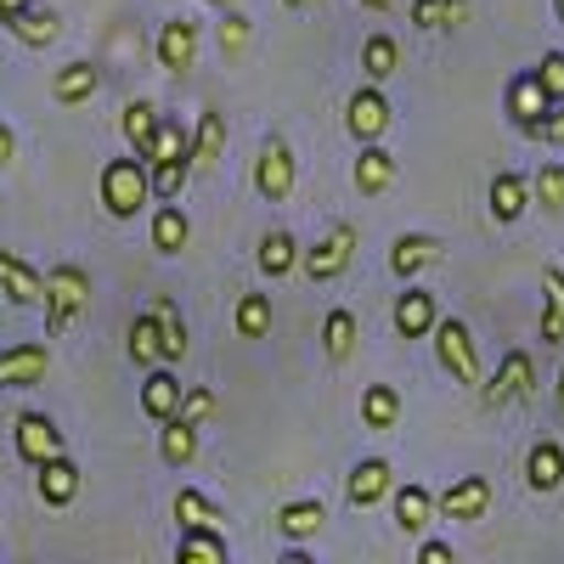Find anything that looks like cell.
Instances as JSON below:
<instances>
[{
    "label": "cell",
    "mask_w": 564,
    "mask_h": 564,
    "mask_svg": "<svg viewBox=\"0 0 564 564\" xmlns=\"http://www.w3.org/2000/svg\"><path fill=\"white\" fill-rule=\"evenodd\" d=\"M40 305H45V339H57L74 316L90 311V276H85L79 265H68V260L52 265V271H45V294H40Z\"/></svg>",
    "instance_id": "1"
},
{
    "label": "cell",
    "mask_w": 564,
    "mask_h": 564,
    "mask_svg": "<svg viewBox=\"0 0 564 564\" xmlns=\"http://www.w3.org/2000/svg\"><path fill=\"white\" fill-rule=\"evenodd\" d=\"M153 198V181H148V159H108L102 170V204L113 220H135Z\"/></svg>",
    "instance_id": "2"
},
{
    "label": "cell",
    "mask_w": 564,
    "mask_h": 564,
    "mask_svg": "<svg viewBox=\"0 0 564 564\" xmlns=\"http://www.w3.org/2000/svg\"><path fill=\"white\" fill-rule=\"evenodd\" d=\"M475 390H480V401H486L491 412L531 401V395H536V361H531V350H508L502 367L491 372V379H480Z\"/></svg>",
    "instance_id": "3"
},
{
    "label": "cell",
    "mask_w": 564,
    "mask_h": 564,
    "mask_svg": "<svg viewBox=\"0 0 564 564\" xmlns=\"http://www.w3.org/2000/svg\"><path fill=\"white\" fill-rule=\"evenodd\" d=\"M430 334H435V356H441V367L452 372L457 384L475 390V384L486 379V372H480V350H475V334H468V322H457V316H446V322H441V316H435Z\"/></svg>",
    "instance_id": "4"
},
{
    "label": "cell",
    "mask_w": 564,
    "mask_h": 564,
    "mask_svg": "<svg viewBox=\"0 0 564 564\" xmlns=\"http://www.w3.org/2000/svg\"><path fill=\"white\" fill-rule=\"evenodd\" d=\"M294 181H300L294 148H289L282 135H265V148H260V159H254V193H260L265 204H289V198H294Z\"/></svg>",
    "instance_id": "5"
},
{
    "label": "cell",
    "mask_w": 564,
    "mask_h": 564,
    "mask_svg": "<svg viewBox=\"0 0 564 564\" xmlns=\"http://www.w3.org/2000/svg\"><path fill=\"white\" fill-rule=\"evenodd\" d=\"M356 243H361V231L350 226V220H339L327 238H316L305 254H300V265H305V276L311 282H334V276H345L350 271V254H356Z\"/></svg>",
    "instance_id": "6"
},
{
    "label": "cell",
    "mask_w": 564,
    "mask_h": 564,
    "mask_svg": "<svg viewBox=\"0 0 564 564\" xmlns=\"http://www.w3.org/2000/svg\"><path fill=\"white\" fill-rule=\"evenodd\" d=\"M390 124H395V113H390V102H384L379 85L350 90V102H345V130H350L356 141H384Z\"/></svg>",
    "instance_id": "7"
},
{
    "label": "cell",
    "mask_w": 564,
    "mask_h": 564,
    "mask_svg": "<svg viewBox=\"0 0 564 564\" xmlns=\"http://www.w3.org/2000/svg\"><path fill=\"white\" fill-rule=\"evenodd\" d=\"M45 372H52V345L29 339V345L0 350V390H29V384L45 379Z\"/></svg>",
    "instance_id": "8"
},
{
    "label": "cell",
    "mask_w": 564,
    "mask_h": 564,
    "mask_svg": "<svg viewBox=\"0 0 564 564\" xmlns=\"http://www.w3.org/2000/svg\"><path fill=\"white\" fill-rule=\"evenodd\" d=\"M441 260H446V243L435 238V231H401L395 249H390V271H395L401 282L423 276V271L441 265Z\"/></svg>",
    "instance_id": "9"
},
{
    "label": "cell",
    "mask_w": 564,
    "mask_h": 564,
    "mask_svg": "<svg viewBox=\"0 0 564 564\" xmlns=\"http://www.w3.org/2000/svg\"><path fill=\"white\" fill-rule=\"evenodd\" d=\"M395 175H401V164H395V153L384 148V141H361L356 170H350L356 193L361 198H379V193H390V186H395Z\"/></svg>",
    "instance_id": "10"
},
{
    "label": "cell",
    "mask_w": 564,
    "mask_h": 564,
    "mask_svg": "<svg viewBox=\"0 0 564 564\" xmlns=\"http://www.w3.org/2000/svg\"><path fill=\"white\" fill-rule=\"evenodd\" d=\"M435 508L446 513V520H457V525H475V520H486V508H491V480L486 475H463L457 486L441 491Z\"/></svg>",
    "instance_id": "11"
},
{
    "label": "cell",
    "mask_w": 564,
    "mask_h": 564,
    "mask_svg": "<svg viewBox=\"0 0 564 564\" xmlns=\"http://www.w3.org/2000/svg\"><path fill=\"white\" fill-rule=\"evenodd\" d=\"M159 68H170V74H186L198 63V23L193 18H170L164 29H159Z\"/></svg>",
    "instance_id": "12"
},
{
    "label": "cell",
    "mask_w": 564,
    "mask_h": 564,
    "mask_svg": "<svg viewBox=\"0 0 564 564\" xmlns=\"http://www.w3.org/2000/svg\"><path fill=\"white\" fill-rule=\"evenodd\" d=\"M34 468H40L34 491H40V502H45V508H68V502L79 497V463H74L68 452L45 457V463H34Z\"/></svg>",
    "instance_id": "13"
},
{
    "label": "cell",
    "mask_w": 564,
    "mask_h": 564,
    "mask_svg": "<svg viewBox=\"0 0 564 564\" xmlns=\"http://www.w3.org/2000/svg\"><path fill=\"white\" fill-rule=\"evenodd\" d=\"M390 486H395V468L384 457H361L345 480V497H350V508H372L379 497H390Z\"/></svg>",
    "instance_id": "14"
},
{
    "label": "cell",
    "mask_w": 564,
    "mask_h": 564,
    "mask_svg": "<svg viewBox=\"0 0 564 564\" xmlns=\"http://www.w3.org/2000/svg\"><path fill=\"white\" fill-rule=\"evenodd\" d=\"M63 452V430L45 412H23L18 417V457L23 463H45V457H57Z\"/></svg>",
    "instance_id": "15"
},
{
    "label": "cell",
    "mask_w": 564,
    "mask_h": 564,
    "mask_svg": "<svg viewBox=\"0 0 564 564\" xmlns=\"http://www.w3.org/2000/svg\"><path fill=\"white\" fill-rule=\"evenodd\" d=\"M547 108H553V97L542 90L536 68H525V74H513V79H508V119H513V130H525V124L542 119Z\"/></svg>",
    "instance_id": "16"
},
{
    "label": "cell",
    "mask_w": 564,
    "mask_h": 564,
    "mask_svg": "<svg viewBox=\"0 0 564 564\" xmlns=\"http://www.w3.org/2000/svg\"><path fill=\"white\" fill-rule=\"evenodd\" d=\"M525 209H531V181L520 170H497L491 175V220L497 226H513Z\"/></svg>",
    "instance_id": "17"
},
{
    "label": "cell",
    "mask_w": 564,
    "mask_h": 564,
    "mask_svg": "<svg viewBox=\"0 0 564 564\" xmlns=\"http://www.w3.org/2000/svg\"><path fill=\"white\" fill-rule=\"evenodd\" d=\"M0 294H7L12 305H40L45 276H40L29 260H18L12 249H0Z\"/></svg>",
    "instance_id": "18"
},
{
    "label": "cell",
    "mask_w": 564,
    "mask_h": 564,
    "mask_svg": "<svg viewBox=\"0 0 564 564\" xmlns=\"http://www.w3.org/2000/svg\"><path fill=\"white\" fill-rule=\"evenodd\" d=\"M525 486H531L536 497H547V491L564 486V446H558V441H536V446L525 452Z\"/></svg>",
    "instance_id": "19"
},
{
    "label": "cell",
    "mask_w": 564,
    "mask_h": 564,
    "mask_svg": "<svg viewBox=\"0 0 564 564\" xmlns=\"http://www.w3.org/2000/svg\"><path fill=\"white\" fill-rule=\"evenodd\" d=\"M0 23H7V29H12V40H23L29 52H45V45H52V40L63 34L57 12H40L34 0H29V7H18L12 18H0Z\"/></svg>",
    "instance_id": "20"
},
{
    "label": "cell",
    "mask_w": 564,
    "mask_h": 564,
    "mask_svg": "<svg viewBox=\"0 0 564 564\" xmlns=\"http://www.w3.org/2000/svg\"><path fill=\"white\" fill-rule=\"evenodd\" d=\"M322 525H327V508L316 497H294L276 508V531L289 542H311V536H322Z\"/></svg>",
    "instance_id": "21"
},
{
    "label": "cell",
    "mask_w": 564,
    "mask_h": 564,
    "mask_svg": "<svg viewBox=\"0 0 564 564\" xmlns=\"http://www.w3.org/2000/svg\"><path fill=\"white\" fill-rule=\"evenodd\" d=\"M186 159H193V170H215L226 159V113L220 108H204L198 135L186 141Z\"/></svg>",
    "instance_id": "22"
},
{
    "label": "cell",
    "mask_w": 564,
    "mask_h": 564,
    "mask_svg": "<svg viewBox=\"0 0 564 564\" xmlns=\"http://www.w3.org/2000/svg\"><path fill=\"white\" fill-rule=\"evenodd\" d=\"M356 339H361V327H356V311L334 305V311L322 316V350H327V361H334V367H345V361L356 356Z\"/></svg>",
    "instance_id": "23"
},
{
    "label": "cell",
    "mask_w": 564,
    "mask_h": 564,
    "mask_svg": "<svg viewBox=\"0 0 564 564\" xmlns=\"http://www.w3.org/2000/svg\"><path fill=\"white\" fill-rule=\"evenodd\" d=\"M435 327V294L430 289H412L406 282V294L395 300V334L401 339H423Z\"/></svg>",
    "instance_id": "24"
},
{
    "label": "cell",
    "mask_w": 564,
    "mask_h": 564,
    "mask_svg": "<svg viewBox=\"0 0 564 564\" xmlns=\"http://www.w3.org/2000/svg\"><path fill=\"white\" fill-rule=\"evenodd\" d=\"M186 243H193V220H186V209H181L175 198H164V204L153 209V249H159V254H181Z\"/></svg>",
    "instance_id": "25"
},
{
    "label": "cell",
    "mask_w": 564,
    "mask_h": 564,
    "mask_svg": "<svg viewBox=\"0 0 564 564\" xmlns=\"http://www.w3.org/2000/svg\"><path fill=\"white\" fill-rule=\"evenodd\" d=\"M390 491H395V525H401L406 536H423V531H430V520H435L430 486H390Z\"/></svg>",
    "instance_id": "26"
},
{
    "label": "cell",
    "mask_w": 564,
    "mask_h": 564,
    "mask_svg": "<svg viewBox=\"0 0 564 564\" xmlns=\"http://www.w3.org/2000/svg\"><path fill=\"white\" fill-rule=\"evenodd\" d=\"M181 390H186V384H181L175 372H170V367L159 361V367L148 372V384H141V412H148L153 423H164V417H170V412L181 406Z\"/></svg>",
    "instance_id": "27"
},
{
    "label": "cell",
    "mask_w": 564,
    "mask_h": 564,
    "mask_svg": "<svg viewBox=\"0 0 564 564\" xmlns=\"http://www.w3.org/2000/svg\"><path fill=\"white\" fill-rule=\"evenodd\" d=\"M175 558L181 564H226V536L220 525H181V542H175Z\"/></svg>",
    "instance_id": "28"
},
{
    "label": "cell",
    "mask_w": 564,
    "mask_h": 564,
    "mask_svg": "<svg viewBox=\"0 0 564 564\" xmlns=\"http://www.w3.org/2000/svg\"><path fill=\"white\" fill-rule=\"evenodd\" d=\"M159 457L170 463V468H186L198 457V423H186V417H164V430H159Z\"/></svg>",
    "instance_id": "29"
},
{
    "label": "cell",
    "mask_w": 564,
    "mask_h": 564,
    "mask_svg": "<svg viewBox=\"0 0 564 564\" xmlns=\"http://www.w3.org/2000/svg\"><path fill=\"white\" fill-rule=\"evenodd\" d=\"M542 345H564V265L542 271Z\"/></svg>",
    "instance_id": "30"
},
{
    "label": "cell",
    "mask_w": 564,
    "mask_h": 564,
    "mask_svg": "<svg viewBox=\"0 0 564 564\" xmlns=\"http://www.w3.org/2000/svg\"><path fill=\"white\" fill-rule=\"evenodd\" d=\"M153 322H159V361L164 367H175L181 356H186V322H181V311H175V300H153Z\"/></svg>",
    "instance_id": "31"
},
{
    "label": "cell",
    "mask_w": 564,
    "mask_h": 564,
    "mask_svg": "<svg viewBox=\"0 0 564 564\" xmlns=\"http://www.w3.org/2000/svg\"><path fill=\"white\" fill-rule=\"evenodd\" d=\"M97 85H102V74L90 68V63H68V68H57V79H52V97H57L63 108H79V102L97 97Z\"/></svg>",
    "instance_id": "32"
},
{
    "label": "cell",
    "mask_w": 564,
    "mask_h": 564,
    "mask_svg": "<svg viewBox=\"0 0 564 564\" xmlns=\"http://www.w3.org/2000/svg\"><path fill=\"white\" fill-rule=\"evenodd\" d=\"M361 423H367V430H395V423H401V390L395 384H367L361 390Z\"/></svg>",
    "instance_id": "33"
},
{
    "label": "cell",
    "mask_w": 564,
    "mask_h": 564,
    "mask_svg": "<svg viewBox=\"0 0 564 564\" xmlns=\"http://www.w3.org/2000/svg\"><path fill=\"white\" fill-rule=\"evenodd\" d=\"M395 68H401L395 34H367V40H361V74H367V85H384Z\"/></svg>",
    "instance_id": "34"
},
{
    "label": "cell",
    "mask_w": 564,
    "mask_h": 564,
    "mask_svg": "<svg viewBox=\"0 0 564 564\" xmlns=\"http://www.w3.org/2000/svg\"><path fill=\"white\" fill-rule=\"evenodd\" d=\"M406 18H412V29H423V34H441V29H457V23L468 18V0H412Z\"/></svg>",
    "instance_id": "35"
},
{
    "label": "cell",
    "mask_w": 564,
    "mask_h": 564,
    "mask_svg": "<svg viewBox=\"0 0 564 564\" xmlns=\"http://www.w3.org/2000/svg\"><path fill=\"white\" fill-rule=\"evenodd\" d=\"M300 265V243H294V231H265V238H260V271L276 282V276H289Z\"/></svg>",
    "instance_id": "36"
},
{
    "label": "cell",
    "mask_w": 564,
    "mask_h": 564,
    "mask_svg": "<svg viewBox=\"0 0 564 564\" xmlns=\"http://www.w3.org/2000/svg\"><path fill=\"white\" fill-rule=\"evenodd\" d=\"M148 181H153V198H181V186L193 181V159L186 153L159 159V164H148Z\"/></svg>",
    "instance_id": "37"
},
{
    "label": "cell",
    "mask_w": 564,
    "mask_h": 564,
    "mask_svg": "<svg viewBox=\"0 0 564 564\" xmlns=\"http://www.w3.org/2000/svg\"><path fill=\"white\" fill-rule=\"evenodd\" d=\"M175 520H181V525H220V520H226V508L209 502V497L193 491V486H181V491H175Z\"/></svg>",
    "instance_id": "38"
},
{
    "label": "cell",
    "mask_w": 564,
    "mask_h": 564,
    "mask_svg": "<svg viewBox=\"0 0 564 564\" xmlns=\"http://www.w3.org/2000/svg\"><path fill=\"white\" fill-rule=\"evenodd\" d=\"M153 124H159V108H153V102H124V119H119V130H124V141L135 148V159H141V148H148Z\"/></svg>",
    "instance_id": "39"
},
{
    "label": "cell",
    "mask_w": 564,
    "mask_h": 564,
    "mask_svg": "<svg viewBox=\"0 0 564 564\" xmlns=\"http://www.w3.org/2000/svg\"><path fill=\"white\" fill-rule=\"evenodd\" d=\"M238 334L243 339H265L271 334V294H243L238 300Z\"/></svg>",
    "instance_id": "40"
},
{
    "label": "cell",
    "mask_w": 564,
    "mask_h": 564,
    "mask_svg": "<svg viewBox=\"0 0 564 564\" xmlns=\"http://www.w3.org/2000/svg\"><path fill=\"white\" fill-rule=\"evenodd\" d=\"M130 361L135 367H159V322H153V311L130 322Z\"/></svg>",
    "instance_id": "41"
},
{
    "label": "cell",
    "mask_w": 564,
    "mask_h": 564,
    "mask_svg": "<svg viewBox=\"0 0 564 564\" xmlns=\"http://www.w3.org/2000/svg\"><path fill=\"white\" fill-rule=\"evenodd\" d=\"M175 153H186V130H181L175 119H159L153 135H148V148H141V159L159 164V159H175Z\"/></svg>",
    "instance_id": "42"
},
{
    "label": "cell",
    "mask_w": 564,
    "mask_h": 564,
    "mask_svg": "<svg viewBox=\"0 0 564 564\" xmlns=\"http://www.w3.org/2000/svg\"><path fill=\"white\" fill-rule=\"evenodd\" d=\"M531 204L564 209V164H542V170L531 175Z\"/></svg>",
    "instance_id": "43"
},
{
    "label": "cell",
    "mask_w": 564,
    "mask_h": 564,
    "mask_svg": "<svg viewBox=\"0 0 564 564\" xmlns=\"http://www.w3.org/2000/svg\"><path fill=\"white\" fill-rule=\"evenodd\" d=\"M220 412V401H215V390H204V384H193V390H181V406H175V417H186V423H204Z\"/></svg>",
    "instance_id": "44"
},
{
    "label": "cell",
    "mask_w": 564,
    "mask_h": 564,
    "mask_svg": "<svg viewBox=\"0 0 564 564\" xmlns=\"http://www.w3.org/2000/svg\"><path fill=\"white\" fill-rule=\"evenodd\" d=\"M520 135H531V141H547V148H564V102H553L542 119H531Z\"/></svg>",
    "instance_id": "45"
},
{
    "label": "cell",
    "mask_w": 564,
    "mask_h": 564,
    "mask_svg": "<svg viewBox=\"0 0 564 564\" xmlns=\"http://www.w3.org/2000/svg\"><path fill=\"white\" fill-rule=\"evenodd\" d=\"M220 52H226V57H243V52H249V18H243V12H226V23H220Z\"/></svg>",
    "instance_id": "46"
},
{
    "label": "cell",
    "mask_w": 564,
    "mask_h": 564,
    "mask_svg": "<svg viewBox=\"0 0 564 564\" xmlns=\"http://www.w3.org/2000/svg\"><path fill=\"white\" fill-rule=\"evenodd\" d=\"M536 79H542V90H547L553 102H564V52H547L536 63Z\"/></svg>",
    "instance_id": "47"
},
{
    "label": "cell",
    "mask_w": 564,
    "mask_h": 564,
    "mask_svg": "<svg viewBox=\"0 0 564 564\" xmlns=\"http://www.w3.org/2000/svg\"><path fill=\"white\" fill-rule=\"evenodd\" d=\"M417 558H423V564H452L457 553H452V542H423V547H417Z\"/></svg>",
    "instance_id": "48"
},
{
    "label": "cell",
    "mask_w": 564,
    "mask_h": 564,
    "mask_svg": "<svg viewBox=\"0 0 564 564\" xmlns=\"http://www.w3.org/2000/svg\"><path fill=\"white\" fill-rule=\"evenodd\" d=\"M12 153H18V135H12L7 124H0V170H7V164H12Z\"/></svg>",
    "instance_id": "49"
},
{
    "label": "cell",
    "mask_w": 564,
    "mask_h": 564,
    "mask_svg": "<svg viewBox=\"0 0 564 564\" xmlns=\"http://www.w3.org/2000/svg\"><path fill=\"white\" fill-rule=\"evenodd\" d=\"M361 7H367V12H395L401 0H361Z\"/></svg>",
    "instance_id": "50"
},
{
    "label": "cell",
    "mask_w": 564,
    "mask_h": 564,
    "mask_svg": "<svg viewBox=\"0 0 564 564\" xmlns=\"http://www.w3.org/2000/svg\"><path fill=\"white\" fill-rule=\"evenodd\" d=\"M18 7H29V0H0V18H12Z\"/></svg>",
    "instance_id": "51"
},
{
    "label": "cell",
    "mask_w": 564,
    "mask_h": 564,
    "mask_svg": "<svg viewBox=\"0 0 564 564\" xmlns=\"http://www.w3.org/2000/svg\"><path fill=\"white\" fill-rule=\"evenodd\" d=\"M282 7H294V12H305V7H311V0H282Z\"/></svg>",
    "instance_id": "52"
},
{
    "label": "cell",
    "mask_w": 564,
    "mask_h": 564,
    "mask_svg": "<svg viewBox=\"0 0 564 564\" xmlns=\"http://www.w3.org/2000/svg\"><path fill=\"white\" fill-rule=\"evenodd\" d=\"M558 412H564V367H558Z\"/></svg>",
    "instance_id": "53"
},
{
    "label": "cell",
    "mask_w": 564,
    "mask_h": 564,
    "mask_svg": "<svg viewBox=\"0 0 564 564\" xmlns=\"http://www.w3.org/2000/svg\"><path fill=\"white\" fill-rule=\"evenodd\" d=\"M209 7H220V12H226V7H238V0H209Z\"/></svg>",
    "instance_id": "54"
},
{
    "label": "cell",
    "mask_w": 564,
    "mask_h": 564,
    "mask_svg": "<svg viewBox=\"0 0 564 564\" xmlns=\"http://www.w3.org/2000/svg\"><path fill=\"white\" fill-rule=\"evenodd\" d=\"M553 12H558V23H564V0H553Z\"/></svg>",
    "instance_id": "55"
}]
</instances>
